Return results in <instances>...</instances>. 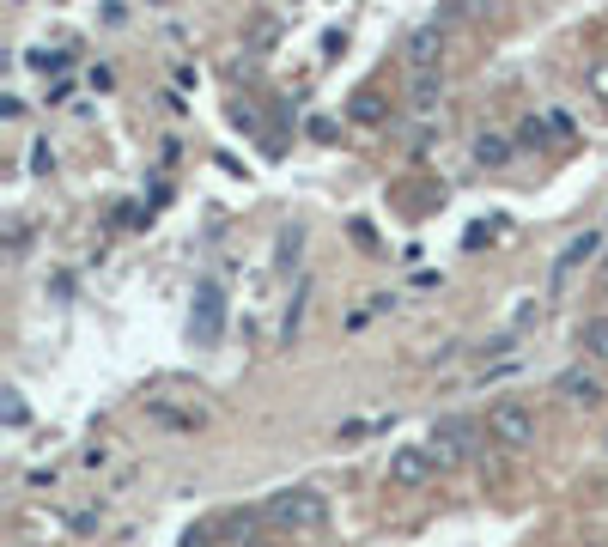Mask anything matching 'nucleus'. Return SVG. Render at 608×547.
<instances>
[{
  "label": "nucleus",
  "mask_w": 608,
  "mask_h": 547,
  "mask_svg": "<svg viewBox=\"0 0 608 547\" xmlns=\"http://www.w3.org/2000/svg\"><path fill=\"white\" fill-rule=\"evenodd\" d=\"M426 450H432V462H438V468H456L463 456H475V450H481V426H475L469 414H438V420H432Z\"/></svg>",
  "instance_id": "nucleus-1"
},
{
  "label": "nucleus",
  "mask_w": 608,
  "mask_h": 547,
  "mask_svg": "<svg viewBox=\"0 0 608 547\" xmlns=\"http://www.w3.org/2000/svg\"><path fill=\"white\" fill-rule=\"evenodd\" d=\"M268 523H280V529H323V523H329V493H317V487H286V493L268 499Z\"/></svg>",
  "instance_id": "nucleus-2"
},
{
  "label": "nucleus",
  "mask_w": 608,
  "mask_h": 547,
  "mask_svg": "<svg viewBox=\"0 0 608 547\" xmlns=\"http://www.w3.org/2000/svg\"><path fill=\"white\" fill-rule=\"evenodd\" d=\"M487 438L505 444V450L536 444V414H529L523 402H493V408H487Z\"/></svg>",
  "instance_id": "nucleus-3"
},
{
  "label": "nucleus",
  "mask_w": 608,
  "mask_h": 547,
  "mask_svg": "<svg viewBox=\"0 0 608 547\" xmlns=\"http://www.w3.org/2000/svg\"><path fill=\"white\" fill-rule=\"evenodd\" d=\"M189 335H195V347H213V341L225 335V292H219V286H201V292H195Z\"/></svg>",
  "instance_id": "nucleus-4"
},
{
  "label": "nucleus",
  "mask_w": 608,
  "mask_h": 547,
  "mask_svg": "<svg viewBox=\"0 0 608 547\" xmlns=\"http://www.w3.org/2000/svg\"><path fill=\"white\" fill-rule=\"evenodd\" d=\"M432 475H438V462H432L426 444H402V450H390V481H396V487H426Z\"/></svg>",
  "instance_id": "nucleus-5"
},
{
  "label": "nucleus",
  "mask_w": 608,
  "mask_h": 547,
  "mask_svg": "<svg viewBox=\"0 0 608 547\" xmlns=\"http://www.w3.org/2000/svg\"><path fill=\"white\" fill-rule=\"evenodd\" d=\"M596 244H602V231H578V238H566V250L554 256V280H548V286H554V292H566V286H572V274L596 256Z\"/></svg>",
  "instance_id": "nucleus-6"
},
{
  "label": "nucleus",
  "mask_w": 608,
  "mask_h": 547,
  "mask_svg": "<svg viewBox=\"0 0 608 547\" xmlns=\"http://www.w3.org/2000/svg\"><path fill=\"white\" fill-rule=\"evenodd\" d=\"M560 396H566L572 408H584V414H596V408L608 402V389H602V377H596V371H584V365H572V371H560Z\"/></svg>",
  "instance_id": "nucleus-7"
},
{
  "label": "nucleus",
  "mask_w": 608,
  "mask_h": 547,
  "mask_svg": "<svg viewBox=\"0 0 608 547\" xmlns=\"http://www.w3.org/2000/svg\"><path fill=\"white\" fill-rule=\"evenodd\" d=\"M438 55H444V25L432 19V25H420V31L408 37V67H414V73H438Z\"/></svg>",
  "instance_id": "nucleus-8"
},
{
  "label": "nucleus",
  "mask_w": 608,
  "mask_h": 547,
  "mask_svg": "<svg viewBox=\"0 0 608 547\" xmlns=\"http://www.w3.org/2000/svg\"><path fill=\"white\" fill-rule=\"evenodd\" d=\"M438 98H444V67L438 73H414V80H408V104L426 116V110H438Z\"/></svg>",
  "instance_id": "nucleus-9"
},
{
  "label": "nucleus",
  "mask_w": 608,
  "mask_h": 547,
  "mask_svg": "<svg viewBox=\"0 0 608 547\" xmlns=\"http://www.w3.org/2000/svg\"><path fill=\"white\" fill-rule=\"evenodd\" d=\"M475 165L481 171H505L511 165V140L505 134H475Z\"/></svg>",
  "instance_id": "nucleus-10"
},
{
  "label": "nucleus",
  "mask_w": 608,
  "mask_h": 547,
  "mask_svg": "<svg viewBox=\"0 0 608 547\" xmlns=\"http://www.w3.org/2000/svg\"><path fill=\"white\" fill-rule=\"evenodd\" d=\"M578 347H584L590 359H608V317H584V323H578Z\"/></svg>",
  "instance_id": "nucleus-11"
},
{
  "label": "nucleus",
  "mask_w": 608,
  "mask_h": 547,
  "mask_svg": "<svg viewBox=\"0 0 608 547\" xmlns=\"http://www.w3.org/2000/svg\"><path fill=\"white\" fill-rule=\"evenodd\" d=\"M548 134H554V128H548V116H523V128H517V140H523V146H536V152H542V140H548Z\"/></svg>",
  "instance_id": "nucleus-12"
},
{
  "label": "nucleus",
  "mask_w": 608,
  "mask_h": 547,
  "mask_svg": "<svg viewBox=\"0 0 608 547\" xmlns=\"http://www.w3.org/2000/svg\"><path fill=\"white\" fill-rule=\"evenodd\" d=\"M298 244H304V231H280V268H298Z\"/></svg>",
  "instance_id": "nucleus-13"
},
{
  "label": "nucleus",
  "mask_w": 608,
  "mask_h": 547,
  "mask_svg": "<svg viewBox=\"0 0 608 547\" xmlns=\"http://www.w3.org/2000/svg\"><path fill=\"white\" fill-rule=\"evenodd\" d=\"M0 414H7V426H25V420H31V408H25V396H19V389H7V402H0Z\"/></svg>",
  "instance_id": "nucleus-14"
},
{
  "label": "nucleus",
  "mask_w": 608,
  "mask_h": 547,
  "mask_svg": "<svg viewBox=\"0 0 608 547\" xmlns=\"http://www.w3.org/2000/svg\"><path fill=\"white\" fill-rule=\"evenodd\" d=\"M353 116H359V122H377V116H384V98H377V92H359V98H353Z\"/></svg>",
  "instance_id": "nucleus-15"
},
{
  "label": "nucleus",
  "mask_w": 608,
  "mask_h": 547,
  "mask_svg": "<svg viewBox=\"0 0 608 547\" xmlns=\"http://www.w3.org/2000/svg\"><path fill=\"white\" fill-rule=\"evenodd\" d=\"M31 61H37L43 73H61V67H67V55H61V49H43V55H31Z\"/></svg>",
  "instance_id": "nucleus-16"
},
{
  "label": "nucleus",
  "mask_w": 608,
  "mask_h": 547,
  "mask_svg": "<svg viewBox=\"0 0 608 547\" xmlns=\"http://www.w3.org/2000/svg\"><path fill=\"white\" fill-rule=\"evenodd\" d=\"M304 128H311V140H335V122H329V116H311Z\"/></svg>",
  "instance_id": "nucleus-17"
},
{
  "label": "nucleus",
  "mask_w": 608,
  "mask_h": 547,
  "mask_svg": "<svg viewBox=\"0 0 608 547\" xmlns=\"http://www.w3.org/2000/svg\"><path fill=\"white\" fill-rule=\"evenodd\" d=\"M590 80H596V92H608V61H602L596 73H590Z\"/></svg>",
  "instance_id": "nucleus-18"
}]
</instances>
